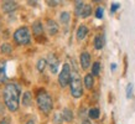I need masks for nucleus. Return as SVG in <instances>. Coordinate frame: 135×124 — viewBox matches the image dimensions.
<instances>
[{
  "label": "nucleus",
  "instance_id": "nucleus-1",
  "mask_svg": "<svg viewBox=\"0 0 135 124\" xmlns=\"http://www.w3.org/2000/svg\"><path fill=\"white\" fill-rule=\"evenodd\" d=\"M3 94L6 108L10 112H16L20 106V88L15 83H6Z\"/></svg>",
  "mask_w": 135,
  "mask_h": 124
},
{
  "label": "nucleus",
  "instance_id": "nucleus-2",
  "mask_svg": "<svg viewBox=\"0 0 135 124\" xmlns=\"http://www.w3.org/2000/svg\"><path fill=\"white\" fill-rule=\"evenodd\" d=\"M36 103H37L38 109H40L42 113H45V114H49L53 108L52 98H51V96H50L45 89H40V91L37 92Z\"/></svg>",
  "mask_w": 135,
  "mask_h": 124
},
{
  "label": "nucleus",
  "instance_id": "nucleus-3",
  "mask_svg": "<svg viewBox=\"0 0 135 124\" xmlns=\"http://www.w3.org/2000/svg\"><path fill=\"white\" fill-rule=\"evenodd\" d=\"M14 41L17 45H29L31 42V34H30L29 27L21 26L14 32Z\"/></svg>",
  "mask_w": 135,
  "mask_h": 124
},
{
  "label": "nucleus",
  "instance_id": "nucleus-4",
  "mask_svg": "<svg viewBox=\"0 0 135 124\" xmlns=\"http://www.w3.org/2000/svg\"><path fill=\"white\" fill-rule=\"evenodd\" d=\"M72 81V73H71V67L68 63H65L62 66V70L58 74V83L61 87L68 86Z\"/></svg>",
  "mask_w": 135,
  "mask_h": 124
},
{
  "label": "nucleus",
  "instance_id": "nucleus-5",
  "mask_svg": "<svg viewBox=\"0 0 135 124\" xmlns=\"http://www.w3.org/2000/svg\"><path fill=\"white\" fill-rule=\"evenodd\" d=\"M70 84H71V94L73 96L74 98L82 97V94H83L82 81L78 78V77H74V78H72Z\"/></svg>",
  "mask_w": 135,
  "mask_h": 124
},
{
  "label": "nucleus",
  "instance_id": "nucleus-6",
  "mask_svg": "<svg viewBox=\"0 0 135 124\" xmlns=\"http://www.w3.org/2000/svg\"><path fill=\"white\" fill-rule=\"evenodd\" d=\"M47 65L50 67V71H51V73H57L58 71V58L56 57V55L55 54H50L49 57H47Z\"/></svg>",
  "mask_w": 135,
  "mask_h": 124
},
{
  "label": "nucleus",
  "instance_id": "nucleus-7",
  "mask_svg": "<svg viewBox=\"0 0 135 124\" xmlns=\"http://www.w3.org/2000/svg\"><path fill=\"white\" fill-rule=\"evenodd\" d=\"M79 62H81L83 70H87L90 66V55L88 52H82L79 56Z\"/></svg>",
  "mask_w": 135,
  "mask_h": 124
},
{
  "label": "nucleus",
  "instance_id": "nucleus-8",
  "mask_svg": "<svg viewBox=\"0 0 135 124\" xmlns=\"http://www.w3.org/2000/svg\"><path fill=\"white\" fill-rule=\"evenodd\" d=\"M46 29H47L50 35L53 36V35H56L58 32V24L55 20H49L47 24H46Z\"/></svg>",
  "mask_w": 135,
  "mask_h": 124
},
{
  "label": "nucleus",
  "instance_id": "nucleus-9",
  "mask_svg": "<svg viewBox=\"0 0 135 124\" xmlns=\"http://www.w3.org/2000/svg\"><path fill=\"white\" fill-rule=\"evenodd\" d=\"M32 32L36 37H40L44 35V26H42L41 21H35L32 24Z\"/></svg>",
  "mask_w": 135,
  "mask_h": 124
},
{
  "label": "nucleus",
  "instance_id": "nucleus-10",
  "mask_svg": "<svg viewBox=\"0 0 135 124\" xmlns=\"http://www.w3.org/2000/svg\"><path fill=\"white\" fill-rule=\"evenodd\" d=\"M6 62L4 60H0V83H6Z\"/></svg>",
  "mask_w": 135,
  "mask_h": 124
},
{
  "label": "nucleus",
  "instance_id": "nucleus-11",
  "mask_svg": "<svg viewBox=\"0 0 135 124\" xmlns=\"http://www.w3.org/2000/svg\"><path fill=\"white\" fill-rule=\"evenodd\" d=\"M87 35H88V27H87L86 25H81V26L77 29V34H76L77 40L78 41H82V40L86 39Z\"/></svg>",
  "mask_w": 135,
  "mask_h": 124
},
{
  "label": "nucleus",
  "instance_id": "nucleus-12",
  "mask_svg": "<svg viewBox=\"0 0 135 124\" xmlns=\"http://www.w3.org/2000/svg\"><path fill=\"white\" fill-rule=\"evenodd\" d=\"M1 8H3L4 12H11V11H14V10L17 8V4L15 3V1H9V0H6V1L3 3Z\"/></svg>",
  "mask_w": 135,
  "mask_h": 124
},
{
  "label": "nucleus",
  "instance_id": "nucleus-13",
  "mask_svg": "<svg viewBox=\"0 0 135 124\" xmlns=\"http://www.w3.org/2000/svg\"><path fill=\"white\" fill-rule=\"evenodd\" d=\"M22 106L25 107H30L32 104V94L30 91H25L24 94H22V101H21Z\"/></svg>",
  "mask_w": 135,
  "mask_h": 124
},
{
  "label": "nucleus",
  "instance_id": "nucleus-14",
  "mask_svg": "<svg viewBox=\"0 0 135 124\" xmlns=\"http://www.w3.org/2000/svg\"><path fill=\"white\" fill-rule=\"evenodd\" d=\"M83 82H84V86H86V88L90 89V88L93 87V84H94V76L92 73L86 74V76H84V79H83Z\"/></svg>",
  "mask_w": 135,
  "mask_h": 124
},
{
  "label": "nucleus",
  "instance_id": "nucleus-15",
  "mask_svg": "<svg viewBox=\"0 0 135 124\" xmlns=\"http://www.w3.org/2000/svg\"><path fill=\"white\" fill-rule=\"evenodd\" d=\"M62 117H63V120L65 122H72L73 120V112L71 111L70 108H65L63 111H62Z\"/></svg>",
  "mask_w": 135,
  "mask_h": 124
},
{
  "label": "nucleus",
  "instance_id": "nucleus-16",
  "mask_svg": "<svg viewBox=\"0 0 135 124\" xmlns=\"http://www.w3.org/2000/svg\"><path fill=\"white\" fill-rule=\"evenodd\" d=\"M104 46V36L103 35H97L94 37V47L95 50H100Z\"/></svg>",
  "mask_w": 135,
  "mask_h": 124
},
{
  "label": "nucleus",
  "instance_id": "nucleus-17",
  "mask_svg": "<svg viewBox=\"0 0 135 124\" xmlns=\"http://www.w3.org/2000/svg\"><path fill=\"white\" fill-rule=\"evenodd\" d=\"M0 51L4 55H10L12 52V46L10 44H8V42H4V44L0 45Z\"/></svg>",
  "mask_w": 135,
  "mask_h": 124
},
{
  "label": "nucleus",
  "instance_id": "nucleus-18",
  "mask_svg": "<svg viewBox=\"0 0 135 124\" xmlns=\"http://www.w3.org/2000/svg\"><path fill=\"white\" fill-rule=\"evenodd\" d=\"M71 20V14L68 11H62L60 14V21H61L63 25H67Z\"/></svg>",
  "mask_w": 135,
  "mask_h": 124
},
{
  "label": "nucleus",
  "instance_id": "nucleus-19",
  "mask_svg": "<svg viewBox=\"0 0 135 124\" xmlns=\"http://www.w3.org/2000/svg\"><path fill=\"white\" fill-rule=\"evenodd\" d=\"M84 5L86 4H84L83 1H77V3H76V5H74V11H76V15H77V16H81Z\"/></svg>",
  "mask_w": 135,
  "mask_h": 124
},
{
  "label": "nucleus",
  "instance_id": "nucleus-20",
  "mask_svg": "<svg viewBox=\"0 0 135 124\" xmlns=\"http://www.w3.org/2000/svg\"><path fill=\"white\" fill-rule=\"evenodd\" d=\"M46 66H47V60H45V58H40L38 61H37V70L40 71V72H44L46 68Z\"/></svg>",
  "mask_w": 135,
  "mask_h": 124
},
{
  "label": "nucleus",
  "instance_id": "nucleus-21",
  "mask_svg": "<svg viewBox=\"0 0 135 124\" xmlns=\"http://www.w3.org/2000/svg\"><path fill=\"white\" fill-rule=\"evenodd\" d=\"M99 114H100V112H99L98 108H90L89 112H88V116H89V118H92V119H98Z\"/></svg>",
  "mask_w": 135,
  "mask_h": 124
},
{
  "label": "nucleus",
  "instance_id": "nucleus-22",
  "mask_svg": "<svg viewBox=\"0 0 135 124\" xmlns=\"http://www.w3.org/2000/svg\"><path fill=\"white\" fill-rule=\"evenodd\" d=\"M92 14V6L89 4H86L84 8H83V11L81 14V17H88Z\"/></svg>",
  "mask_w": 135,
  "mask_h": 124
},
{
  "label": "nucleus",
  "instance_id": "nucleus-23",
  "mask_svg": "<svg viewBox=\"0 0 135 124\" xmlns=\"http://www.w3.org/2000/svg\"><path fill=\"white\" fill-rule=\"evenodd\" d=\"M100 72V63L99 62H94L93 66H92V74L93 76H98Z\"/></svg>",
  "mask_w": 135,
  "mask_h": 124
},
{
  "label": "nucleus",
  "instance_id": "nucleus-24",
  "mask_svg": "<svg viewBox=\"0 0 135 124\" xmlns=\"http://www.w3.org/2000/svg\"><path fill=\"white\" fill-rule=\"evenodd\" d=\"M53 122H55V124H61L62 122H63L62 113H56V114H55V118H53Z\"/></svg>",
  "mask_w": 135,
  "mask_h": 124
},
{
  "label": "nucleus",
  "instance_id": "nucleus-25",
  "mask_svg": "<svg viewBox=\"0 0 135 124\" xmlns=\"http://www.w3.org/2000/svg\"><path fill=\"white\" fill-rule=\"evenodd\" d=\"M103 14H104V9H103L102 6H98V8L95 9V17H97V19H102Z\"/></svg>",
  "mask_w": 135,
  "mask_h": 124
},
{
  "label": "nucleus",
  "instance_id": "nucleus-26",
  "mask_svg": "<svg viewBox=\"0 0 135 124\" xmlns=\"http://www.w3.org/2000/svg\"><path fill=\"white\" fill-rule=\"evenodd\" d=\"M133 93V83H128L127 86V98H130Z\"/></svg>",
  "mask_w": 135,
  "mask_h": 124
},
{
  "label": "nucleus",
  "instance_id": "nucleus-27",
  "mask_svg": "<svg viewBox=\"0 0 135 124\" xmlns=\"http://www.w3.org/2000/svg\"><path fill=\"white\" fill-rule=\"evenodd\" d=\"M119 8H120V4H118V3H114V4H112V6H110V11L112 12H115V10H118Z\"/></svg>",
  "mask_w": 135,
  "mask_h": 124
},
{
  "label": "nucleus",
  "instance_id": "nucleus-28",
  "mask_svg": "<svg viewBox=\"0 0 135 124\" xmlns=\"http://www.w3.org/2000/svg\"><path fill=\"white\" fill-rule=\"evenodd\" d=\"M3 113H4V106L0 103V114H3Z\"/></svg>",
  "mask_w": 135,
  "mask_h": 124
},
{
  "label": "nucleus",
  "instance_id": "nucleus-29",
  "mask_svg": "<svg viewBox=\"0 0 135 124\" xmlns=\"http://www.w3.org/2000/svg\"><path fill=\"white\" fill-rule=\"evenodd\" d=\"M81 124H92V123H90L89 120H87V119H83V120H82V123H81Z\"/></svg>",
  "mask_w": 135,
  "mask_h": 124
},
{
  "label": "nucleus",
  "instance_id": "nucleus-30",
  "mask_svg": "<svg viewBox=\"0 0 135 124\" xmlns=\"http://www.w3.org/2000/svg\"><path fill=\"white\" fill-rule=\"evenodd\" d=\"M0 124H10V123H9V120H8V119H3Z\"/></svg>",
  "mask_w": 135,
  "mask_h": 124
},
{
  "label": "nucleus",
  "instance_id": "nucleus-31",
  "mask_svg": "<svg viewBox=\"0 0 135 124\" xmlns=\"http://www.w3.org/2000/svg\"><path fill=\"white\" fill-rule=\"evenodd\" d=\"M26 124H35V122H33L32 119H30V120H27V122H26Z\"/></svg>",
  "mask_w": 135,
  "mask_h": 124
},
{
  "label": "nucleus",
  "instance_id": "nucleus-32",
  "mask_svg": "<svg viewBox=\"0 0 135 124\" xmlns=\"http://www.w3.org/2000/svg\"><path fill=\"white\" fill-rule=\"evenodd\" d=\"M112 70H115V68H117V65H115V63H112Z\"/></svg>",
  "mask_w": 135,
  "mask_h": 124
}]
</instances>
